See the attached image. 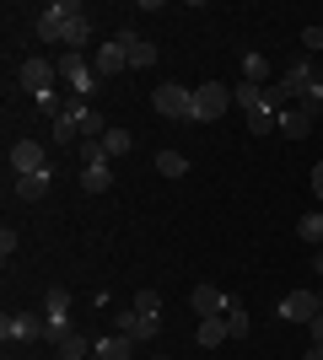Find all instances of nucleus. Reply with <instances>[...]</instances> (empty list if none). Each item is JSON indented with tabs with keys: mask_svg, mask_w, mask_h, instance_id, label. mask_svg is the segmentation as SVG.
Here are the masks:
<instances>
[{
	"mask_svg": "<svg viewBox=\"0 0 323 360\" xmlns=\"http://www.w3.org/2000/svg\"><path fill=\"white\" fill-rule=\"evenodd\" d=\"M227 108H237V103H232V86H227V81H205V86H194V124L227 119Z\"/></svg>",
	"mask_w": 323,
	"mask_h": 360,
	"instance_id": "f257e3e1",
	"label": "nucleus"
},
{
	"mask_svg": "<svg viewBox=\"0 0 323 360\" xmlns=\"http://www.w3.org/2000/svg\"><path fill=\"white\" fill-rule=\"evenodd\" d=\"M151 108L162 113V119H184V124H194V91L178 86V81H162V86L151 91Z\"/></svg>",
	"mask_w": 323,
	"mask_h": 360,
	"instance_id": "f03ea898",
	"label": "nucleus"
},
{
	"mask_svg": "<svg viewBox=\"0 0 323 360\" xmlns=\"http://www.w3.org/2000/svg\"><path fill=\"white\" fill-rule=\"evenodd\" d=\"M54 65H60V81L70 86V97H81V103H87V97L97 91V70H92V60H87V54H60Z\"/></svg>",
	"mask_w": 323,
	"mask_h": 360,
	"instance_id": "7ed1b4c3",
	"label": "nucleus"
},
{
	"mask_svg": "<svg viewBox=\"0 0 323 360\" xmlns=\"http://www.w3.org/2000/svg\"><path fill=\"white\" fill-rule=\"evenodd\" d=\"M0 339H6V345H38V339H49V317L6 312L0 317Z\"/></svg>",
	"mask_w": 323,
	"mask_h": 360,
	"instance_id": "20e7f679",
	"label": "nucleus"
},
{
	"mask_svg": "<svg viewBox=\"0 0 323 360\" xmlns=\"http://www.w3.org/2000/svg\"><path fill=\"white\" fill-rule=\"evenodd\" d=\"M76 16H81L76 0H54V6H44V11H38L32 32H38L44 44H65V22H76Z\"/></svg>",
	"mask_w": 323,
	"mask_h": 360,
	"instance_id": "39448f33",
	"label": "nucleus"
},
{
	"mask_svg": "<svg viewBox=\"0 0 323 360\" xmlns=\"http://www.w3.org/2000/svg\"><path fill=\"white\" fill-rule=\"evenodd\" d=\"M54 75H60L54 60H22L16 65V86L27 91V97H38V91H54Z\"/></svg>",
	"mask_w": 323,
	"mask_h": 360,
	"instance_id": "423d86ee",
	"label": "nucleus"
},
{
	"mask_svg": "<svg viewBox=\"0 0 323 360\" xmlns=\"http://www.w3.org/2000/svg\"><path fill=\"white\" fill-rule=\"evenodd\" d=\"M44 317H49V339H65V333H70V290L65 285H54L44 296Z\"/></svg>",
	"mask_w": 323,
	"mask_h": 360,
	"instance_id": "0eeeda50",
	"label": "nucleus"
},
{
	"mask_svg": "<svg viewBox=\"0 0 323 360\" xmlns=\"http://www.w3.org/2000/svg\"><path fill=\"white\" fill-rule=\"evenodd\" d=\"M87 108L92 103H81V97L65 103V113L54 119V146H81V119H87Z\"/></svg>",
	"mask_w": 323,
	"mask_h": 360,
	"instance_id": "6e6552de",
	"label": "nucleus"
},
{
	"mask_svg": "<svg viewBox=\"0 0 323 360\" xmlns=\"http://www.w3.org/2000/svg\"><path fill=\"white\" fill-rule=\"evenodd\" d=\"M11 172L16 178H32V172H49V156L38 140H16L11 146Z\"/></svg>",
	"mask_w": 323,
	"mask_h": 360,
	"instance_id": "1a4fd4ad",
	"label": "nucleus"
},
{
	"mask_svg": "<svg viewBox=\"0 0 323 360\" xmlns=\"http://www.w3.org/2000/svg\"><path fill=\"white\" fill-rule=\"evenodd\" d=\"M312 124H318V113H308V108H280V113H275V129L286 140H308Z\"/></svg>",
	"mask_w": 323,
	"mask_h": 360,
	"instance_id": "9d476101",
	"label": "nucleus"
},
{
	"mask_svg": "<svg viewBox=\"0 0 323 360\" xmlns=\"http://www.w3.org/2000/svg\"><path fill=\"white\" fill-rule=\"evenodd\" d=\"M280 317H286V323H312V317H318V290H286Z\"/></svg>",
	"mask_w": 323,
	"mask_h": 360,
	"instance_id": "9b49d317",
	"label": "nucleus"
},
{
	"mask_svg": "<svg viewBox=\"0 0 323 360\" xmlns=\"http://www.w3.org/2000/svg\"><path fill=\"white\" fill-rule=\"evenodd\" d=\"M119 44H124V54H129V70H151V65H156V44H151V38H140L135 27H124Z\"/></svg>",
	"mask_w": 323,
	"mask_h": 360,
	"instance_id": "f8f14e48",
	"label": "nucleus"
},
{
	"mask_svg": "<svg viewBox=\"0 0 323 360\" xmlns=\"http://www.w3.org/2000/svg\"><path fill=\"white\" fill-rule=\"evenodd\" d=\"M113 333H129V339H156V333H162V312H135V307H129V312L119 317V328Z\"/></svg>",
	"mask_w": 323,
	"mask_h": 360,
	"instance_id": "ddd939ff",
	"label": "nucleus"
},
{
	"mask_svg": "<svg viewBox=\"0 0 323 360\" xmlns=\"http://www.w3.org/2000/svg\"><path fill=\"white\" fill-rule=\"evenodd\" d=\"M92 70H97V81H108V75L129 70V54H124V44H119V38H108V44H97V60H92Z\"/></svg>",
	"mask_w": 323,
	"mask_h": 360,
	"instance_id": "4468645a",
	"label": "nucleus"
},
{
	"mask_svg": "<svg viewBox=\"0 0 323 360\" xmlns=\"http://www.w3.org/2000/svg\"><path fill=\"white\" fill-rule=\"evenodd\" d=\"M135 345L140 339H129V333H103V339L92 345V355L97 360H135Z\"/></svg>",
	"mask_w": 323,
	"mask_h": 360,
	"instance_id": "2eb2a0df",
	"label": "nucleus"
},
{
	"mask_svg": "<svg viewBox=\"0 0 323 360\" xmlns=\"http://www.w3.org/2000/svg\"><path fill=\"white\" fill-rule=\"evenodd\" d=\"M189 307H194L200 317H227V290H215V285H194Z\"/></svg>",
	"mask_w": 323,
	"mask_h": 360,
	"instance_id": "dca6fc26",
	"label": "nucleus"
},
{
	"mask_svg": "<svg viewBox=\"0 0 323 360\" xmlns=\"http://www.w3.org/2000/svg\"><path fill=\"white\" fill-rule=\"evenodd\" d=\"M81 188H87V194H108V188H113V162H92V167H81Z\"/></svg>",
	"mask_w": 323,
	"mask_h": 360,
	"instance_id": "f3484780",
	"label": "nucleus"
},
{
	"mask_svg": "<svg viewBox=\"0 0 323 360\" xmlns=\"http://www.w3.org/2000/svg\"><path fill=\"white\" fill-rule=\"evenodd\" d=\"M54 349H60V360H92V339L81 328H70L65 339H54Z\"/></svg>",
	"mask_w": 323,
	"mask_h": 360,
	"instance_id": "a211bd4d",
	"label": "nucleus"
},
{
	"mask_svg": "<svg viewBox=\"0 0 323 360\" xmlns=\"http://www.w3.org/2000/svg\"><path fill=\"white\" fill-rule=\"evenodd\" d=\"M270 86H253V81H237L232 86V103L243 108V113H253V108H270V97H264Z\"/></svg>",
	"mask_w": 323,
	"mask_h": 360,
	"instance_id": "6ab92c4d",
	"label": "nucleus"
},
{
	"mask_svg": "<svg viewBox=\"0 0 323 360\" xmlns=\"http://www.w3.org/2000/svg\"><path fill=\"white\" fill-rule=\"evenodd\" d=\"M97 146H103V156H108V162H119V156H129V146H135V140H129V129H119V124H113V129H108V135L97 140Z\"/></svg>",
	"mask_w": 323,
	"mask_h": 360,
	"instance_id": "aec40b11",
	"label": "nucleus"
},
{
	"mask_svg": "<svg viewBox=\"0 0 323 360\" xmlns=\"http://www.w3.org/2000/svg\"><path fill=\"white\" fill-rule=\"evenodd\" d=\"M194 339H200L205 349L227 345V317H200V328H194Z\"/></svg>",
	"mask_w": 323,
	"mask_h": 360,
	"instance_id": "412c9836",
	"label": "nucleus"
},
{
	"mask_svg": "<svg viewBox=\"0 0 323 360\" xmlns=\"http://www.w3.org/2000/svg\"><path fill=\"white\" fill-rule=\"evenodd\" d=\"M156 172H162V178H184L189 156H184V150H156Z\"/></svg>",
	"mask_w": 323,
	"mask_h": 360,
	"instance_id": "4be33fe9",
	"label": "nucleus"
},
{
	"mask_svg": "<svg viewBox=\"0 0 323 360\" xmlns=\"http://www.w3.org/2000/svg\"><path fill=\"white\" fill-rule=\"evenodd\" d=\"M92 38V22L87 16H76V22H65V54H81V44Z\"/></svg>",
	"mask_w": 323,
	"mask_h": 360,
	"instance_id": "5701e85b",
	"label": "nucleus"
},
{
	"mask_svg": "<svg viewBox=\"0 0 323 360\" xmlns=\"http://www.w3.org/2000/svg\"><path fill=\"white\" fill-rule=\"evenodd\" d=\"M296 237L312 242V248H323V210H308L302 221H296Z\"/></svg>",
	"mask_w": 323,
	"mask_h": 360,
	"instance_id": "b1692460",
	"label": "nucleus"
},
{
	"mask_svg": "<svg viewBox=\"0 0 323 360\" xmlns=\"http://www.w3.org/2000/svg\"><path fill=\"white\" fill-rule=\"evenodd\" d=\"M243 81H253V86H270V60H264V54H243Z\"/></svg>",
	"mask_w": 323,
	"mask_h": 360,
	"instance_id": "393cba45",
	"label": "nucleus"
},
{
	"mask_svg": "<svg viewBox=\"0 0 323 360\" xmlns=\"http://www.w3.org/2000/svg\"><path fill=\"white\" fill-rule=\"evenodd\" d=\"M49 183H54V167H49V172H32V178H16V194H22V199H38Z\"/></svg>",
	"mask_w": 323,
	"mask_h": 360,
	"instance_id": "a878e982",
	"label": "nucleus"
},
{
	"mask_svg": "<svg viewBox=\"0 0 323 360\" xmlns=\"http://www.w3.org/2000/svg\"><path fill=\"white\" fill-rule=\"evenodd\" d=\"M248 129H253V135H270V129H275V108H253V113H248Z\"/></svg>",
	"mask_w": 323,
	"mask_h": 360,
	"instance_id": "bb28decb",
	"label": "nucleus"
},
{
	"mask_svg": "<svg viewBox=\"0 0 323 360\" xmlns=\"http://www.w3.org/2000/svg\"><path fill=\"white\" fill-rule=\"evenodd\" d=\"M248 333H253L248 312H227V339H248Z\"/></svg>",
	"mask_w": 323,
	"mask_h": 360,
	"instance_id": "cd10ccee",
	"label": "nucleus"
},
{
	"mask_svg": "<svg viewBox=\"0 0 323 360\" xmlns=\"http://www.w3.org/2000/svg\"><path fill=\"white\" fill-rule=\"evenodd\" d=\"M135 312H162V296H156L151 285H146V290H135Z\"/></svg>",
	"mask_w": 323,
	"mask_h": 360,
	"instance_id": "c85d7f7f",
	"label": "nucleus"
},
{
	"mask_svg": "<svg viewBox=\"0 0 323 360\" xmlns=\"http://www.w3.org/2000/svg\"><path fill=\"white\" fill-rule=\"evenodd\" d=\"M302 49H308V60L323 54V27H302Z\"/></svg>",
	"mask_w": 323,
	"mask_h": 360,
	"instance_id": "c756f323",
	"label": "nucleus"
},
{
	"mask_svg": "<svg viewBox=\"0 0 323 360\" xmlns=\"http://www.w3.org/2000/svg\"><path fill=\"white\" fill-rule=\"evenodd\" d=\"M312 103H323V65H312Z\"/></svg>",
	"mask_w": 323,
	"mask_h": 360,
	"instance_id": "7c9ffc66",
	"label": "nucleus"
},
{
	"mask_svg": "<svg viewBox=\"0 0 323 360\" xmlns=\"http://www.w3.org/2000/svg\"><path fill=\"white\" fill-rule=\"evenodd\" d=\"M312 199H318V205H323V162L312 167Z\"/></svg>",
	"mask_w": 323,
	"mask_h": 360,
	"instance_id": "2f4dec72",
	"label": "nucleus"
},
{
	"mask_svg": "<svg viewBox=\"0 0 323 360\" xmlns=\"http://www.w3.org/2000/svg\"><path fill=\"white\" fill-rule=\"evenodd\" d=\"M308 328H312V345H323V312H318V317H312Z\"/></svg>",
	"mask_w": 323,
	"mask_h": 360,
	"instance_id": "473e14b6",
	"label": "nucleus"
},
{
	"mask_svg": "<svg viewBox=\"0 0 323 360\" xmlns=\"http://www.w3.org/2000/svg\"><path fill=\"white\" fill-rule=\"evenodd\" d=\"M312 274H323V248H312Z\"/></svg>",
	"mask_w": 323,
	"mask_h": 360,
	"instance_id": "72a5a7b5",
	"label": "nucleus"
},
{
	"mask_svg": "<svg viewBox=\"0 0 323 360\" xmlns=\"http://www.w3.org/2000/svg\"><path fill=\"white\" fill-rule=\"evenodd\" d=\"M302 360H323V345H312V349H308V355H302Z\"/></svg>",
	"mask_w": 323,
	"mask_h": 360,
	"instance_id": "f704fd0d",
	"label": "nucleus"
},
{
	"mask_svg": "<svg viewBox=\"0 0 323 360\" xmlns=\"http://www.w3.org/2000/svg\"><path fill=\"white\" fill-rule=\"evenodd\" d=\"M318 312H323V290H318Z\"/></svg>",
	"mask_w": 323,
	"mask_h": 360,
	"instance_id": "c9c22d12",
	"label": "nucleus"
},
{
	"mask_svg": "<svg viewBox=\"0 0 323 360\" xmlns=\"http://www.w3.org/2000/svg\"><path fill=\"white\" fill-rule=\"evenodd\" d=\"M151 360H172V355H151Z\"/></svg>",
	"mask_w": 323,
	"mask_h": 360,
	"instance_id": "e433bc0d",
	"label": "nucleus"
},
{
	"mask_svg": "<svg viewBox=\"0 0 323 360\" xmlns=\"http://www.w3.org/2000/svg\"><path fill=\"white\" fill-rule=\"evenodd\" d=\"M92 360H97V355H92Z\"/></svg>",
	"mask_w": 323,
	"mask_h": 360,
	"instance_id": "4c0bfd02",
	"label": "nucleus"
}]
</instances>
